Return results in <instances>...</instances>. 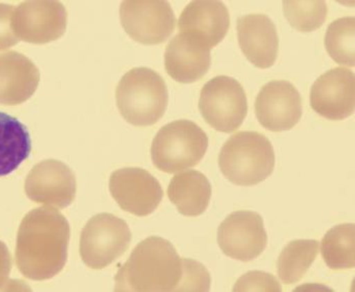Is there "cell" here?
<instances>
[{"label": "cell", "instance_id": "6da1fadb", "mask_svg": "<svg viewBox=\"0 0 355 292\" xmlns=\"http://www.w3.org/2000/svg\"><path fill=\"white\" fill-rule=\"evenodd\" d=\"M71 227L53 207L30 211L21 220L17 237L16 263L31 280H49L60 274L68 261Z\"/></svg>", "mask_w": 355, "mask_h": 292}, {"label": "cell", "instance_id": "7a4b0ae2", "mask_svg": "<svg viewBox=\"0 0 355 292\" xmlns=\"http://www.w3.org/2000/svg\"><path fill=\"white\" fill-rule=\"evenodd\" d=\"M183 272V258L172 242L159 237H147L119 270L114 291L177 292Z\"/></svg>", "mask_w": 355, "mask_h": 292}, {"label": "cell", "instance_id": "3957f363", "mask_svg": "<svg viewBox=\"0 0 355 292\" xmlns=\"http://www.w3.org/2000/svg\"><path fill=\"white\" fill-rule=\"evenodd\" d=\"M272 143L257 131H239L227 140L218 155V167L234 185H259L274 172Z\"/></svg>", "mask_w": 355, "mask_h": 292}, {"label": "cell", "instance_id": "277c9868", "mask_svg": "<svg viewBox=\"0 0 355 292\" xmlns=\"http://www.w3.org/2000/svg\"><path fill=\"white\" fill-rule=\"evenodd\" d=\"M116 98L119 111L128 122L136 127H149L166 112L168 86L153 69H132L119 82Z\"/></svg>", "mask_w": 355, "mask_h": 292}, {"label": "cell", "instance_id": "5b68a950", "mask_svg": "<svg viewBox=\"0 0 355 292\" xmlns=\"http://www.w3.org/2000/svg\"><path fill=\"white\" fill-rule=\"evenodd\" d=\"M207 147V134L194 121L175 120L164 125L153 138L151 158L160 172L177 173L196 166Z\"/></svg>", "mask_w": 355, "mask_h": 292}, {"label": "cell", "instance_id": "8992f818", "mask_svg": "<svg viewBox=\"0 0 355 292\" xmlns=\"http://www.w3.org/2000/svg\"><path fill=\"white\" fill-rule=\"evenodd\" d=\"M198 108L202 118L214 129L233 133L248 116V96L237 80L218 75L201 89Z\"/></svg>", "mask_w": 355, "mask_h": 292}, {"label": "cell", "instance_id": "52a82bcc", "mask_svg": "<svg viewBox=\"0 0 355 292\" xmlns=\"http://www.w3.org/2000/svg\"><path fill=\"white\" fill-rule=\"evenodd\" d=\"M131 239V230L124 220L112 214H97L82 230V261L91 269H105L124 255Z\"/></svg>", "mask_w": 355, "mask_h": 292}, {"label": "cell", "instance_id": "ba28073f", "mask_svg": "<svg viewBox=\"0 0 355 292\" xmlns=\"http://www.w3.org/2000/svg\"><path fill=\"white\" fill-rule=\"evenodd\" d=\"M120 16L125 31L142 44H160L176 28L174 10L164 0H125Z\"/></svg>", "mask_w": 355, "mask_h": 292}, {"label": "cell", "instance_id": "9c48e42d", "mask_svg": "<svg viewBox=\"0 0 355 292\" xmlns=\"http://www.w3.org/2000/svg\"><path fill=\"white\" fill-rule=\"evenodd\" d=\"M68 12L60 1L30 0L15 8L12 28L19 40L33 44L53 42L64 35Z\"/></svg>", "mask_w": 355, "mask_h": 292}, {"label": "cell", "instance_id": "30bf717a", "mask_svg": "<svg viewBox=\"0 0 355 292\" xmlns=\"http://www.w3.org/2000/svg\"><path fill=\"white\" fill-rule=\"evenodd\" d=\"M218 244L232 259L249 262L259 258L268 244L263 217L249 210L233 212L218 226Z\"/></svg>", "mask_w": 355, "mask_h": 292}, {"label": "cell", "instance_id": "8fae6325", "mask_svg": "<svg viewBox=\"0 0 355 292\" xmlns=\"http://www.w3.org/2000/svg\"><path fill=\"white\" fill-rule=\"evenodd\" d=\"M110 192L121 209L133 215H150L164 198L157 179L139 167H125L110 175Z\"/></svg>", "mask_w": 355, "mask_h": 292}, {"label": "cell", "instance_id": "7c38bea8", "mask_svg": "<svg viewBox=\"0 0 355 292\" xmlns=\"http://www.w3.org/2000/svg\"><path fill=\"white\" fill-rule=\"evenodd\" d=\"M25 192L33 202L64 209L76 198L75 173L60 160H44L36 164L26 177Z\"/></svg>", "mask_w": 355, "mask_h": 292}, {"label": "cell", "instance_id": "4fadbf2b", "mask_svg": "<svg viewBox=\"0 0 355 292\" xmlns=\"http://www.w3.org/2000/svg\"><path fill=\"white\" fill-rule=\"evenodd\" d=\"M254 106L259 123L272 131H289L302 116L300 93L284 80L266 83L259 91Z\"/></svg>", "mask_w": 355, "mask_h": 292}, {"label": "cell", "instance_id": "5bb4252c", "mask_svg": "<svg viewBox=\"0 0 355 292\" xmlns=\"http://www.w3.org/2000/svg\"><path fill=\"white\" fill-rule=\"evenodd\" d=\"M311 105L322 118L343 120L355 108L354 71L338 66L322 73L311 89Z\"/></svg>", "mask_w": 355, "mask_h": 292}, {"label": "cell", "instance_id": "9a60e30c", "mask_svg": "<svg viewBox=\"0 0 355 292\" xmlns=\"http://www.w3.org/2000/svg\"><path fill=\"white\" fill-rule=\"evenodd\" d=\"M211 64V48L196 35L179 33L166 45L164 66L178 83L191 84L202 79Z\"/></svg>", "mask_w": 355, "mask_h": 292}, {"label": "cell", "instance_id": "2e32d148", "mask_svg": "<svg viewBox=\"0 0 355 292\" xmlns=\"http://www.w3.org/2000/svg\"><path fill=\"white\" fill-rule=\"evenodd\" d=\"M238 41L244 55L253 66L268 69L278 57L279 37L276 25L266 14L238 17Z\"/></svg>", "mask_w": 355, "mask_h": 292}, {"label": "cell", "instance_id": "e0dca14e", "mask_svg": "<svg viewBox=\"0 0 355 292\" xmlns=\"http://www.w3.org/2000/svg\"><path fill=\"white\" fill-rule=\"evenodd\" d=\"M180 33L198 36L209 48L216 46L230 28V12L223 1L193 0L180 15Z\"/></svg>", "mask_w": 355, "mask_h": 292}, {"label": "cell", "instance_id": "ac0fdd59", "mask_svg": "<svg viewBox=\"0 0 355 292\" xmlns=\"http://www.w3.org/2000/svg\"><path fill=\"white\" fill-rule=\"evenodd\" d=\"M39 69L17 51L0 54V104L19 105L29 100L38 88Z\"/></svg>", "mask_w": 355, "mask_h": 292}, {"label": "cell", "instance_id": "d6986e66", "mask_svg": "<svg viewBox=\"0 0 355 292\" xmlns=\"http://www.w3.org/2000/svg\"><path fill=\"white\" fill-rule=\"evenodd\" d=\"M168 196L182 215L196 217L209 207L211 185L209 179L197 170L179 172L168 185Z\"/></svg>", "mask_w": 355, "mask_h": 292}, {"label": "cell", "instance_id": "ffe728a7", "mask_svg": "<svg viewBox=\"0 0 355 292\" xmlns=\"http://www.w3.org/2000/svg\"><path fill=\"white\" fill-rule=\"evenodd\" d=\"M31 150L27 127L18 118L0 112V177L18 170Z\"/></svg>", "mask_w": 355, "mask_h": 292}, {"label": "cell", "instance_id": "44dd1931", "mask_svg": "<svg viewBox=\"0 0 355 292\" xmlns=\"http://www.w3.org/2000/svg\"><path fill=\"white\" fill-rule=\"evenodd\" d=\"M355 226L338 224L324 235L320 242V254L324 263L334 271L354 269L355 266Z\"/></svg>", "mask_w": 355, "mask_h": 292}, {"label": "cell", "instance_id": "7402d4cb", "mask_svg": "<svg viewBox=\"0 0 355 292\" xmlns=\"http://www.w3.org/2000/svg\"><path fill=\"white\" fill-rule=\"evenodd\" d=\"M319 241L295 239L283 248L278 259V275L284 284L302 280L319 254Z\"/></svg>", "mask_w": 355, "mask_h": 292}, {"label": "cell", "instance_id": "603a6c76", "mask_svg": "<svg viewBox=\"0 0 355 292\" xmlns=\"http://www.w3.org/2000/svg\"><path fill=\"white\" fill-rule=\"evenodd\" d=\"M355 19L342 17L329 25L324 35V46L333 60L341 66L354 68Z\"/></svg>", "mask_w": 355, "mask_h": 292}, {"label": "cell", "instance_id": "cb8c5ba5", "mask_svg": "<svg viewBox=\"0 0 355 292\" xmlns=\"http://www.w3.org/2000/svg\"><path fill=\"white\" fill-rule=\"evenodd\" d=\"M283 6L290 25L302 32L319 29L328 15V6L324 0H285Z\"/></svg>", "mask_w": 355, "mask_h": 292}, {"label": "cell", "instance_id": "d4e9b609", "mask_svg": "<svg viewBox=\"0 0 355 292\" xmlns=\"http://www.w3.org/2000/svg\"><path fill=\"white\" fill-rule=\"evenodd\" d=\"M184 272L177 291H209L211 274L207 268L192 259H183Z\"/></svg>", "mask_w": 355, "mask_h": 292}, {"label": "cell", "instance_id": "484cf974", "mask_svg": "<svg viewBox=\"0 0 355 292\" xmlns=\"http://www.w3.org/2000/svg\"><path fill=\"white\" fill-rule=\"evenodd\" d=\"M234 291H282L278 279L272 274L261 271H250L240 277Z\"/></svg>", "mask_w": 355, "mask_h": 292}, {"label": "cell", "instance_id": "4316f807", "mask_svg": "<svg viewBox=\"0 0 355 292\" xmlns=\"http://www.w3.org/2000/svg\"><path fill=\"white\" fill-rule=\"evenodd\" d=\"M15 8L10 4L0 3V51H6L19 42L12 28Z\"/></svg>", "mask_w": 355, "mask_h": 292}, {"label": "cell", "instance_id": "83f0119b", "mask_svg": "<svg viewBox=\"0 0 355 292\" xmlns=\"http://www.w3.org/2000/svg\"><path fill=\"white\" fill-rule=\"evenodd\" d=\"M12 267V255L6 244L0 241V291H4L6 285H8Z\"/></svg>", "mask_w": 355, "mask_h": 292}]
</instances>
